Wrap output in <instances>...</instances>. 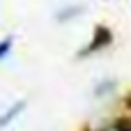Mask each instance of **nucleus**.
<instances>
[{"mask_svg": "<svg viewBox=\"0 0 131 131\" xmlns=\"http://www.w3.org/2000/svg\"><path fill=\"white\" fill-rule=\"evenodd\" d=\"M113 44V30L108 28V25H104V23H99L94 30H92V37H90V41L78 51V60H85V58H90V55H94V53H99V51H104V48H108Z\"/></svg>", "mask_w": 131, "mask_h": 131, "instance_id": "nucleus-1", "label": "nucleus"}, {"mask_svg": "<svg viewBox=\"0 0 131 131\" xmlns=\"http://www.w3.org/2000/svg\"><path fill=\"white\" fill-rule=\"evenodd\" d=\"M28 108V101L25 99H18V101H14L12 106H7V111H2L0 113V131H7L21 115H23V111Z\"/></svg>", "mask_w": 131, "mask_h": 131, "instance_id": "nucleus-2", "label": "nucleus"}, {"mask_svg": "<svg viewBox=\"0 0 131 131\" xmlns=\"http://www.w3.org/2000/svg\"><path fill=\"white\" fill-rule=\"evenodd\" d=\"M12 48H14V37H12V35L2 37V39H0V62L12 53Z\"/></svg>", "mask_w": 131, "mask_h": 131, "instance_id": "nucleus-3", "label": "nucleus"}, {"mask_svg": "<svg viewBox=\"0 0 131 131\" xmlns=\"http://www.w3.org/2000/svg\"><path fill=\"white\" fill-rule=\"evenodd\" d=\"M99 131H131V120H117V122H113L111 127L99 129Z\"/></svg>", "mask_w": 131, "mask_h": 131, "instance_id": "nucleus-4", "label": "nucleus"}, {"mask_svg": "<svg viewBox=\"0 0 131 131\" xmlns=\"http://www.w3.org/2000/svg\"><path fill=\"white\" fill-rule=\"evenodd\" d=\"M81 12H83L81 7H74V9H64V12H60V14H58V21H60V23H64L67 18H74V16H78Z\"/></svg>", "mask_w": 131, "mask_h": 131, "instance_id": "nucleus-5", "label": "nucleus"}, {"mask_svg": "<svg viewBox=\"0 0 131 131\" xmlns=\"http://www.w3.org/2000/svg\"><path fill=\"white\" fill-rule=\"evenodd\" d=\"M127 106H129V108H131V92H129V94H127Z\"/></svg>", "mask_w": 131, "mask_h": 131, "instance_id": "nucleus-6", "label": "nucleus"}]
</instances>
